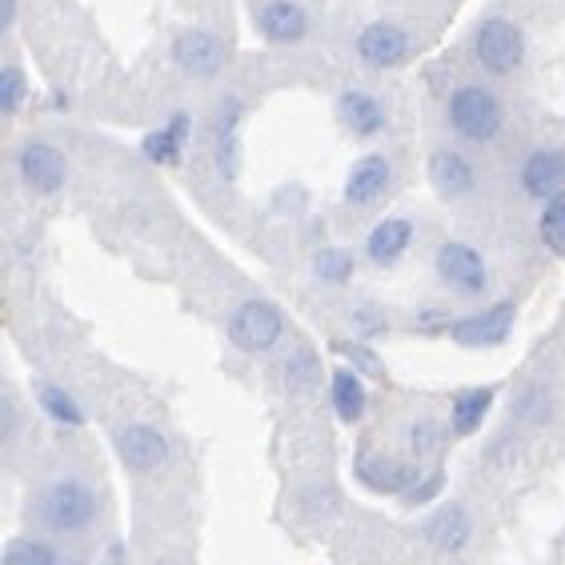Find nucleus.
<instances>
[{
    "mask_svg": "<svg viewBox=\"0 0 565 565\" xmlns=\"http://www.w3.org/2000/svg\"><path fill=\"white\" fill-rule=\"evenodd\" d=\"M97 493L88 490L85 481L65 478L53 481L49 490L36 498V522L53 533H81L97 522Z\"/></svg>",
    "mask_w": 565,
    "mask_h": 565,
    "instance_id": "f257e3e1",
    "label": "nucleus"
},
{
    "mask_svg": "<svg viewBox=\"0 0 565 565\" xmlns=\"http://www.w3.org/2000/svg\"><path fill=\"white\" fill-rule=\"evenodd\" d=\"M501 125H505V109H501V100L493 97L490 88L461 85L454 97H449V129H454L461 141L486 145L498 137Z\"/></svg>",
    "mask_w": 565,
    "mask_h": 565,
    "instance_id": "f03ea898",
    "label": "nucleus"
},
{
    "mask_svg": "<svg viewBox=\"0 0 565 565\" xmlns=\"http://www.w3.org/2000/svg\"><path fill=\"white\" fill-rule=\"evenodd\" d=\"M473 56H478V65L493 76H510L522 68L525 61V36L522 29L505 17H490V21L478 24V33H473Z\"/></svg>",
    "mask_w": 565,
    "mask_h": 565,
    "instance_id": "7ed1b4c3",
    "label": "nucleus"
},
{
    "mask_svg": "<svg viewBox=\"0 0 565 565\" xmlns=\"http://www.w3.org/2000/svg\"><path fill=\"white\" fill-rule=\"evenodd\" d=\"M285 338V317L273 301H245L228 313V341L241 353H269Z\"/></svg>",
    "mask_w": 565,
    "mask_h": 565,
    "instance_id": "20e7f679",
    "label": "nucleus"
},
{
    "mask_svg": "<svg viewBox=\"0 0 565 565\" xmlns=\"http://www.w3.org/2000/svg\"><path fill=\"white\" fill-rule=\"evenodd\" d=\"M358 56H361V65H370V68H397L414 56V36L393 21L365 24L358 36Z\"/></svg>",
    "mask_w": 565,
    "mask_h": 565,
    "instance_id": "39448f33",
    "label": "nucleus"
},
{
    "mask_svg": "<svg viewBox=\"0 0 565 565\" xmlns=\"http://www.w3.org/2000/svg\"><path fill=\"white\" fill-rule=\"evenodd\" d=\"M437 277L457 289V294H481L486 289V262H481V253L473 245H461V241H446L441 249H437Z\"/></svg>",
    "mask_w": 565,
    "mask_h": 565,
    "instance_id": "423d86ee",
    "label": "nucleus"
},
{
    "mask_svg": "<svg viewBox=\"0 0 565 565\" xmlns=\"http://www.w3.org/2000/svg\"><path fill=\"white\" fill-rule=\"evenodd\" d=\"M513 317H518V305L498 301V305H490V309H481V313L454 321V326H449V338H454L457 345H501V341L510 338Z\"/></svg>",
    "mask_w": 565,
    "mask_h": 565,
    "instance_id": "0eeeda50",
    "label": "nucleus"
},
{
    "mask_svg": "<svg viewBox=\"0 0 565 565\" xmlns=\"http://www.w3.org/2000/svg\"><path fill=\"white\" fill-rule=\"evenodd\" d=\"M17 169H21V181L33 193H56V189H65V177H68V164L61 157V149L49 141H29L17 157Z\"/></svg>",
    "mask_w": 565,
    "mask_h": 565,
    "instance_id": "6e6552de",
    "label": "nucleus"
},
{
    "mask_svg": "<svg viewBox=\"0 0 565 565\" xmlns=\"http://www.w3.org/2000/svg\"><path fill=\"white\" fill-rule=\"evenodd\" d=\"M117 454L132 473H152L169 461V441L152 425H125L117 434Z\"/></svg>",
    "mask_w": 565,
    "mask_h": 565,
    "instance_id": "1a4fd4ad",
    "label": "nucleus"
},
{
    "mask_svg": "<svg viewBox=\"0 0 565 565\" xmlns=\"http://www.w3.org/2000/svg\"><path fill=\"white\" fill-rule=\"evenodd\" d=\"M173 61L189 76H217L225 68V44L205 29H189L173 41Z\"/></svg>",
    "mask_w": 565,
    "mask_h": 565,
    "instance_id": "9d476101",
    "label": "nucleus"
},
{
    "mask_svg": "<svg viewBox=\"0 0 565 565\" xmlns=\"http://www.w3.org/2000/svg\"><path fill=\"white\" fill-rule=\"evenodd\" d=\"M522 189L533 201H550L565 189V152L562 149H533L522 164Z\"/></svg>",
    "mask_w": 565,
    "mask_h": 565,
    "instance_id": "9b49d317",
    "label": "nucleus"
},
{
    "mask_svg": "<svg viewBox=\"0 0 565 565\" xmlns=\"http://www.w3.org/2000/svg\"><path fill=\"white\" fill-rule=\"evenodd\" d=\"M257 33L269 44H297L309 33V12H305L297 0H269V4L257 12Z\"/></svg>",
    "mask_w": 565,
    "mask_h": 565,
    "instance_id": "f8f14e48",
    "label": "nucleus"
},
{
    "mask_svg": "<svg viewBox=\"0 0 565 565\" xmlns=\"http://www.w3.org/2000/svg\"><path fill=\"white\" fill-rule=\"evenodd\" d=\"M390 161L385 157H377V152H370V157H361L353 169H349V181H345V201H353V205H373L385 189H390Z\"/></svg>",
    "mask_w": 565,
    "mask_h": 565,
    "instance_id": "ddd939ff",
    "label": "nucleus"
},
{
    "mask_svg": "<svg viewBox=\"0 0 565 565\" xmlns=\"http://www.w3.org/2000/svg\"><path fill=\"white\" fill-rule=\"evenodd\" d=\"M189 129H193V117H189V113H173L161 129H152L149 137H145L141 152L152 164H177L189 145Z\"/></svg>",
    "mask_w": 565,
    "mask_h": 565,
    "instance_id": "4468645a",
    "label": "nucleus"
},
{
    "mask_svg": "<svg viewBox=\"0 0 565 565\" xmlns=\"http://www.w3.org/2000/svg\"><path fill=\"white\" fill-rule=\"evenodd\" d=\"M429 181H434V189L441 196H466L469 189H473V181H478V173H473V164L461 157V152L454 149H437L434 157H429Z\"/></svg>",
    "mask_w": 565,
    "mask_h": 565,
    "instance_id": "2eb2a0df",
    "label": "nucleus"
},
{
    "mask_svg": "<svg viewBox=\"0 0 565 565\" xmlns=\"http://www.w3.org/2000/svg\"><path fill=\"white\" fill-rule=\"evenodd\" d=\"M338 117L353 137H377L385 129V109H381L370 93H358V88L338 97Z\"/></svg>",
    "mask_w": 565,
    "mask_h": 565,
    "instance_id": "dca6fc26",
    "label": "nucleus"
},
{
    "mask_svg": "<svg viewBox=\"0 0 565 565\" xmlns=\"http://www.w3.org/2000/svg\"><path fill=\"white\" fill-rule=\"evenodd\" d=\"M417 473L422 469H409L402 461H390V457H361L358 461V478L373 493H405L417 481Z\"/></svg>",
    "mask_w": 565,
    "mask_h": 565,
    "instance_id": "f3484780",
    "label": "nucleus"
},
{
    "mask_svg": "<svg viewBox=\"0 0 565 565\" xmlns=\"http://www.w3.org/2000/svg\"><path fill=\"white\" fill-rule=\"evenodd\" d=\"M409 245H414V225H409V221H402V217H385L370 233V241H365V249H370V262L373 265L402 262Z\"/></svg>",
    "mask_w": 565,
    "mask_h": 565,
    "instance_id": "a211bd4d",
    "label": "nucleus"
},
{
    "mask_svg": "<svg viewBox=\"0 0 565 565\" xmlns=\"http://www.w3.org/2000/svg\"><path fill=\"white\" fill-rule=\"evenodd\" d=\"M469 533H473V525H469V513L461 510V505H446V510H437L434 518H429V525H425L429 545L441 550V554H457V550L469 542Z\"/></svg>",
    "mask_w": 565,
    "mask_h": 565,
    "instance_id": "6ab92c4d",
    "label": "nucleus"
},
{
    "mask_svg": "<svg viewBox=\"0 0 565 565\" xmlns=\"http://www.w3.org/2000/svg\"><path fill=\"white\" fill-rule=\"evenodd\" d=\"M329 397H333V409L345 425L361 422L365 417V405H370V393L361 385L358 370H333V385H329Z\"/></svg>",
    "mask_w": 565,
    "mask_h": 565,
    "instance_id": "aec40b11",
    "label": "nucleus"
},
{
    "mask_svg": "<svg viewBox=\"0 0 565 565\" xmlns=\"http://www.w3.org/2000/svg\"><path fill=\"white\" fill-rule=\"evenodd\" d=\"M493 397H498L493 390L457 393L454 405H449V429H454L457 437H469L473 429H481V422H486V414H490Z\"/></svg>",
    "mask_w": 565,
    "mask_h": 565,
    "instance_id": "412c9836",
    "label": "nucleus"
},
{
    "mask_svg": "<svg viewBox=\"0 0 565 565\" xmlns=\"http://www.w3.org/2000/svg\"><path fill=\"white\" fill-rule=\"evenodd\" d=\"M237 129H241V105L237 100H225L217 113V161L225 177L237 173Z\"/></svg>",
    "mask_w": 565,
    "mask_h": 565,
    "instance_id": "4be33fe9",
    "label": "nucleus"
},
{
    "mask_svg": "<svg viewBox=\"0 0 565 565\" xmlns=\"http://www.w3.org/2000/svg\"><path fill=\"white\" fill-rule=\"evenodd\" d=\"M537 233H542V241L550 245V253L565 257V189L545 201V213H542V221H537Z\"/></svg>",
    "mask_w": 565,
    "mask_h": 565,
    "instance_id": "5701e85b",
    "label": "nucleus"
},
{
    "mask_svg": "<svg viewBox=\"0 0 565 565\" xmlns=\"http://www.w3.org/2000/svg\"><path fill=\"white\" fill-rule=\"evenodd\" d=\"M36 402H41V409L53 422H61V425H68V429H76V425H85V414L76 409V402L68 397L65 390H56V385H44L41 393H36Z\"/></svg>",
    "mask_w": 565,
    "mask_h": 565,
    "instance_id": "b1692460",
    "label": "nucleus"
},
{
    "mask_svg": "<svg viewBox=\"0 0 565 565\" xmlns=\"http://www.w3.org/2000/svg\"><path fill=\"white\" fill-rule=\"evenodd\" d=\"M56 562H61V554H56L53 545L12 542L9 550H4V562H0V565H56Z\"/></svg>",
    "mask_w": 565,
    "mask_h": 565,
    "instance_id": "393cba45",
    "label": "nucleus"
},
{
    "mask_svg": "<svg viewBox=\"0 0 565 565\" xmlns=\"http://www.w3.org/2000/svg\"><path fill=\"white\" fill-rule=\"evenodd\" d=\"M24 93H29V81H24L21 68L17 65L0 68V113H4V117H17Z\"/></svg>",
    "mask_w": 565,
    "mask_h": 565,
    "instance_id": "a878e982",
    "label": "nucleus"
},
{
    "mask_svg": "<svg viewBox=\"0 0 565 565\" xmlns=\"http://www.w3.org/2000/svg\"><path fill=\"white\" fill-rule=\"evenodd\" d=\"M317 277L326 285H345L353 277V262H349V253L341 249H321L317 257Z\"/></svg>",
    "mask_w": 565,
    "mask_h": 565,
    "instance_id": "bb28decb",
    "label": "nucleus"
},
{
    "mask_svg": "<svg viewBox=\"0 0 565 565\" xmlns=\"http://www.w3.org/2000/svg\"><path fill=\"white\" fill-rule=\"evenodd\" d=\"M409 437H414V454L417 457H422V454H434V449L441 446V429H437L434 422L414 425V429H409Z\"/></svg>",
    "mask_w": 565,
    "mask_h": 565,
    "instance_id": "cd10ccee",
    "label": "nucleus"
},
{
    "mask_svg": "<svg viewBox=\"0 0 565 565\" xmlns=\"http://www.w3.org/2000/svg\"><path fill=\"white\" fill-rule=\"evenodd\" d=\"M437 493H441V473H429V478L414 481V486H409L402 498L409 501V505H422V501H434Z\"/></svg>",
    "mask_w": 565,
    "mask_h": 565,
    "instance_id": "c85d7f7f",
    "label": "nucleus"
},
{
    "mask_svg": "<svg viewBox=\"0 0 565 565\" xmlns=\"http://www.w3.org/2000/svg\"><path fill=\"white\" fill-rule=\"evenodd\" d=\"M285 373H289V377H294V381H301V385H305V381H313V358H309V353H297V358L294 361H285Z\"/></svg>",
    "mask_w": 565,
    "mask_h": 565,
    "instance_id": "c756f323",
    "label": "nucleus"
},
{
    "mask_svg": "<svg viewBox=\"0 0 565 565\" xmlns=\"http://www.w3.org/2000/svg\"><path fill=\"white\" fill-rule=\"evenodd\" d=\"M341 349H345L349 358H353V365H361V370H370L373 377H385V370H381V361L373 358L370 349H361V345H353V349H349V345H341Z\"/></svg>",
    "mask_w": 565,
    "mask_h": 565,
    "instance_id": "7c9ffc66",
    "label": "nucleus"
},
{
    "mask_svg": "<svg viewBox=\"0 0 565 565\" xmlns=\"http://www.w3.org/2000/svg\"><path fill=\"white\" fill-rule=\"evenodd\" d=\"M17 24V0H0V33H9Z\"/></svg>",
    "mask_w": 565,
    "mask_h": 565,
    "instance_id": "2f4dec72",
    "label": "nucleus"
},
{
    "mask_svg": "<svg viewBox=\"0 0 565 565\" xmlns=\"http://www.w3.org/2000/svg\"><path fill=\"white\" fill-rule=\"evenodd\" d=\"M0 417H4V429H0V437L9 441L12 437V429H17V409H12V402H4L0 405Z\"/></svg>",
    "mask_w": 565,
    "mask_h": 565,
    "instance_id": "473e14b6",
    "label": "nucleus"
}]
</instances>
